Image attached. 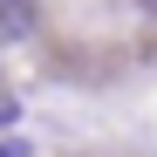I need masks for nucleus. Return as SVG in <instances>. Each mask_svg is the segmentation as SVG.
<instances>
[{
    "label": "nucleus",
    "instance_id": "obj_2",
    "mask_svg": "<svg viewBox=\"0 0 157 157\" xmlns=\"http://www.w3.org/2000/svg\"><path fill=\"white\" fill-rule=\"evenodd\" d=\"M0 157H28V150H21V144H0Z\"/></svg>",
    "mask_w": 157,
    "mask_h": 157
},
{
    "label": "nucleus",
    "instance_id": "obj_1",
    "mask_svg": "<svg viewBox=\"0 0 157 157\" xmlns=\"http://www.w3.org/2000/svg\"><path fill=\"white\" fill-rule=\"evenodd\" d=\"M34 34V0H0V48Z\"/></svg>",
    "mask_w": 157,
    "mask_h": 157
},
{
    "label": "nucleus",
    "instance_id": "obj_3",
    "mask_svg": "<svg viewBox=\"0 0 157 157\" xmlns=\"http://www.w3.org/2000/svg\"><path fill=\"white\" fill-rule=\"evenodd\" d=\"M0 123H14V102H0Z\"/></svg>",
    "mask_w": 157,
    "mask_h": 157
}]
</instances>
